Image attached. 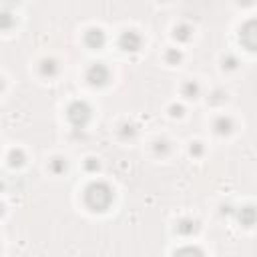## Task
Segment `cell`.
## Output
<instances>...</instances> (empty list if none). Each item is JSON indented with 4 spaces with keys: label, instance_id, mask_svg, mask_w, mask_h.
I'll use <instances>...</instances> for the list:
<instances>
[{
    "label": "cell",
    "instance_id": "6da1fadb",
    "mask_svg": "<svg viewBox=\"0 0 257 257\" xmlns=\"http://www.w3.org/2000/svg\"><path fill=\"white\" fill-rule=\"evenodd\" d=\"M112 201V191L106 183H90L84 191V203L92 211H104Z\"/></svg>",
    "mask_w": 257,
    "mask_h": 257
},
{
    "label": "cell",
    "instance_id": "7a4b0ae2",
    "mask_svg": "<svg viewBox=\"0 0 257 257\" xmlns=\"http://www.w3.org/2000/svg\"><path fill=\"white\" fill-rule=\"evenodd\" d=\"M68 120L76 126V128H82L86 122H88V118H90V108H88V104L86 102H72L70 106H68Z\"/></svg>",
    "mask_w": 257,
    "mask_h": 257
},
{
    "label": "cell",
    "instance_id": "3957f363",
    "mask_svg": "<svg viewBox=\"0 0 257 257\" xmlns=\"http://www.w3.org/2000/svg\"><path fill=\"white\" fill-rule=\"evenodd\" d=\"M108 76H110V72H108V68L104 66V64H92L90 68H88V72H86V80L90 82V84H94V86H100V84H104L106 80H108Z\"/></svg>",
    "mask_w": 257,
    "mask_h": 257
},
{
    "label": "cell",
    "instance_id": "277c9868",
    "mask_svg": "<svg viewBox=\"0 0 257 257\" xmlns=\"http://www.w3.org/2000/svg\"><path fill=\"white\" fill-rule=\"evenodd\" d=\"M239 38L243 40V44H245L249 50H257V20L247 22V24L241 28Z\"/></svg>",
    "mask_w": 257,
    "mask_h": 257
},
{
    "label": "cell",
    "instance_id": "5b68a950",
    "mask_svg": "<svg viewBox=\"0 0 257 257\" xmlns=\"http://www.w3.org/2000/svg\"><path fill=\"white\" fill-rule=\"evenodd\" d=\"M141 42H143V38L135 30H124L120 34V48L122 50H139Z\"/></svg>",
    "mask_w": 257,
    "mask_h": 257
},
{
    "label": "cell",
    "instance_id": "8992f818",
    "mask_svg": "<svg viewBox=\"0 0 257 257\" xmlns=\"http://www.w3.org/2000/svg\"><path fill=\"white\" fill-rule=\"evenodd\" d=\"M86 44H88L90 48H100V46L104 44V34H102V30H98V28L88 30V32H86Z\"/></svg>",
    "mask_w": 257,
    "mask_h": 257
},
{
    "label": "cell",
    "instance_id": "52a82bcc",
    "mask_svg": "<svg viewBox=\"0 0 257 257\" xmlns=\"http://www.w3.org/2000/svg\"><path fill=\"white\" fill-rule=\"evenodd\" d=\"M231 128H233V122H231V118H227V116H219V118L215 120V131H217L219 135L231 133Z\"/></svg>",
    "mask_w": 257,
    "mask_h": 257
},
{
    "label": "cell",
    "instance_id": "ba28073f",
    "mask_svg": "<svg viewBox=\"0 0 257 257\" xmlns=\"http://www.w3.org/2000/svg\"><path fill=\"white\" fill-rule=\"evenodd\" d=\"M175 257H203V253L197 247H183L175 253Z\"/></svg>",
    "mask_w": 257,
    "mask_h": 257
},
{
    "label": "cell",
    "instance_id": "9c48e42d",
    "mask_svg": "<svg viewBox=\"0 0 257 257\" xmlns=\"http://www.w3.org/2000/svg\"><path fill=\"white\" fill-rule=\"evenodd\" d=\"M177 231L183 233V235L195 233V231H197V223H195V221H181V223L177 225Z\"/></svg>",
    "mask_w": 257,
    "mask_h": 257
},
{
    "label": "cell",
    "instance_id": "30bf717a",
    "mask_svg": "<svg viewBox=\"0 0 257 257\" xmlns=\"http://www.w3.org/2000/svg\"><path fill=\"white\" fill-rule=\"evenodd\" d=\"M42 74L44 76H54L56 72H58V66H56V62L54 60H42Z\"/></svg>",
    "mask_w": 257,
    "mask_h": 257
},
{
    "label": "cell",
    "instance_id": "8fae6325",
    "mask_svg": "<svg viewBox=\"0 0 257 257\" xmlns=\"http://www.w3.org/2000/svg\"><path fill=\"white\" fill-rule=\"evenodd\" d=\"M197 92H199V84H197V82H193V80H189V82L185 84V94H187L189 98H195V96H197Z\"/></svg>",
    "mask_w": 257,
    "mask_h": 257
},
{
    "label": "cell",
    "instance_id": "7c38bea8",
    "mask_svg": "<svg viewBox=\"0 0 257 257\" xmlns=\"http://www.w3.org/2000/svg\"><path fill=\"white\" fill-rule=\"evenodd\" d=\"M50 169H52L54 173H60V171L66 169V163H64L62 159H52V161H50Z\"/></svg>",
    "mask_w": 257,
    "mask_h": 257
},
{
    "label": "cell",
    "instance_id": "4fadbf2b",
    "mask_svg": "<svg viewBox=\"0 0 257 257\" xmlns=\"http://www.w3.org/2000/svg\"><path fill=\"white\" fill-rule=\"evenodd\" d=\"M235 64H237V60H235V58H229L227 64H223V66H227V68H235Z\"/></svg>",
    "mask_w": 257,
    "mask_h": 257
}]
</instances>
